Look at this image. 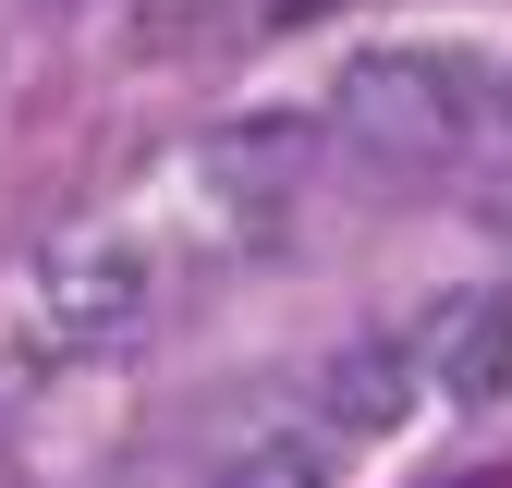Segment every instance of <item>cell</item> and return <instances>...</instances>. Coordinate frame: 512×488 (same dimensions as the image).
I'll return each mask as SVG.
<instances>
[{"label":"cell","mask_w":512,"mask_h":488,"mask_svg":"<svg viewBox=\"0 0 512 488\" xmlns=\"http://www.w3.org/2000/svg\"><path fill=\"white\" fill-rule=\"evenodd\" d=\"M159 318V257L135 232H110V220H74V232H49L37 257L0 281V354L25 366V379H49V366H98L122 354Z\"/></svg>","instance_id":"1"},{"label":"cell","mask_w":512,"mask_h":488,"mask_svg":"<svg viewBox=\"0 0 512 488\" xmlns=\"http://www.w3.org/2000/svg\"><path fill=\"white\" fill-rule=\"evenodd\" d=\"M476 98L488 86H476L464 49H366L330 86V135L366 147V159H391V171H439V159H464Z\"/></svg>","instance_id":"2"},{"label":"cell","mask_w":512,"mask_h":488,"mask_svg":"<svg viewBox=\"0 0 512 488\" xmlns=\"http://www.w3.org/2000/svg\"><path fill=\"white\" fill-rule=\"evenodd\" d=\"M317 159H330V122L269 110V122H220V135L196 147V183H208V208H220L232 232H269L305 183H317Z\"/></svg>","instance_id":"3"},{"label":"cell","mask_w":512,"mask_h":488,"mask_svg":"<svg viewBox=\"0 0 512 488\" xmlns=\"http://www.w3.org/2000/svg\"><path fill=\"white\" fill-rule=\"evenodd\" d=\"M342 464H354V440H342L305 391H281V403H256V415L220 427L208 488H342Z\"/></svg>","instance_id":"4"},{"label":"cell","mask_w":512,"mask_h":488,"mask_svg":"<svg viewBox=\"0 0 512 488\" xmlns=\"http://www.w3.org/2000/svg\"><path fill=\"white\" fill-rule=\"evenodd\" d=\"M415 391L439 403H512V293H439L427 305V330H415Z\"/></svg>","instance_id":"5"},{"label":"cell","mask_w":512,"mask_h":488,"mask_svg":"<svg viewBox=\"0 0 512 488\" xmlns=\"http://www.w3.org/2000/svg\"><path fill=\"white\" fill-rule=\"evenodd\" d=\"M305 403L330 415L342 440H391V427L415 415V342H378V330H366V342H342V354L305 379Z\"/></svg>","instance_id":"6"}]
</instances>
